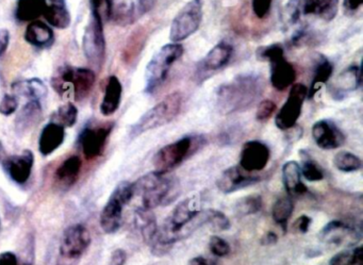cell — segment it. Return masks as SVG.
<instances>
[{"mask_svg": "<svg viewBox=\"0 0 363 265\" xmlns=\"http://www.w3.org/2000/svg\"><path fill=\"white\" fill-rule=\"evenodd\" d=\"M264 88V79L260 76H238L218 88L216 93L218 109L223 114L248 109L260 98Z\"/></svg>", "mask_w": 363, "mask_h": 265, "instance_id": "cell-1", "label": "cell"}, {"mask_svg": "<svg viewBox=\"0 0 363 265\" xmlns=\"http://www.w3.org/2000/svg\"><path fill=\"white\" fill-rule=\"evenodd\" d=\"M133 188L135 195L141 196L142 208L147 210L169 205L180 193L176 178L156 171L142 176L133 184Z\"/></svg>", "mask_w": 363, "mask_h": 265, "instance_id": "cell-2", "label": "cell"}, {"mask_svg": "<svg viewBox=\"0 0 363 265\" xmlns=\"http://www.w3.org/2000/svg\"><path fill=\"white\" fill-rule=\"evenodd\" d=\"M96 81V74L86 67H60L52 78V84L59 96L67 101L86 98Z\"/></svg>", "mask_w": 363, "mask_h": 265, "instance_id": "cell-3", "label": "cell"}, {"mask_svg": "<svg viewBox=\"0 0 363 265\" xmlns=\"http://www.w3.org/2000/svg\"><path fill=\"white\" fill-rule=\"evenodd\" d=\"M182 106V95L179 92L172 93L157 103L152 109L140 118L131 127L130 137H137L142 133L159 128L171 123L179 114Z\"/></svg>", "mask_w": 363, "mask_h": 265, "instance_id": "cell-4", "label": "cell"}, {"mask_svg": "<svg viewBox=\"0 0 363 265\" xmlns=\"http://www.w3.org/2000/svg\"><path fill=\"white\" fill-rule=\"evenodd\" d=\"M184 46L178 43L167 44L161 47L148 62L145 72V92L154 94L167 80L172 65L184 55Z\"/></svg>", "mask_w": 363, "mask_h": 265, "instance_id": "cell-5", "label": "cell"}, {"mask_svg": "<svg viewBox=\"0 0 363 265\" xmlns=\"http://www.w3.org/2000/svg\"><path fill=\"white\" fill-rule=\"evenodd\" d=\"M135 196L133 184L122 181L118 184L101 213V227L106 233H114L122 225L123 210Z\"/></svg>", "mask_w": 363, "mask_h": 265, "instance_id": "cell-6", "label": "cell"}, {"mask_svg": "<svg viewBox=\"0 0 363 265\" xmlns=\"http://www.w3.org/2000/svg\"><path fill=\"white\" fill-rule=\"evenodd\" d=\"M91 241L90 231L84 225L69 227L61 237L57 265H77Z\"/></svg>", "mask_w": 363, "mask_h": 265, "instance_id": "cell-7", "label": "cell"}, {"mask_svg": "<svg viewBox=\"0 0 363 265\" xmlns=\"http://www.w3.org/2000/svg\"><path fill=\"white\" fill-rule=\"evenodd\" d=\"M201 139L184 137L174 143L161 148L154 157V167L156 171L167 174L182 164L189 154H192L194 146H199Z\"/></svg>", "mask_w": 363, "mask_h": 265, "instance_id": "cell-8", "label": "cell"}, {"mask_svg": "<svg viewBox=\"0 0 363 265\" xmlns=\"http://www.w3.org/2000/svg\"><path fill=\"white\" fill-rule=\"evenodd\" d=\"M203 20V1L191 0L174 18L169 31L173 43L184 41L196 33Z\"/></svg>", "mask_w": 363, "mask_h": 265, "instance_id": "cell-9", "label": "cell"}, {"mask_svg": "<svg viewBox=\"0 0 363 265\" xmlns=\"http://www.w3.org/2000/svg\"><path fill=\"white\" fill-rule=\"evenodd\" d=\"M82 48L90 64L101 69L105 61L106 39L104 23L95 16H91L90 22L84 30Z\"/></svg>", "mask_w": 363, "mask_h": 265, "instance_id": "cell-10", "label": "cell"}, {"mask_svg": "<svg viewBox=\"0 0 363 265\" xmlns=\"http://www.w3.org/2000/svg\"><path fill=\"white\" fill-rule=\"evenodd\" d=\"M308 95V89L303 84H293L288 99L278 112L275 124L280 130H289L296 124L301 114L303 101Z\"/></svg>", "mask_w": 363, "mask_h": 265, "instance_id": "cell-11", "label": "cell"}, {"mask_svg": "<svg viewBox=\"0 0 363 265\" xmlns=\"http://www.w3.org/2000/svg\"><path fill=\"white\" fill-rule=\"evenodd\" d=\"M112 129L113 124H105L101 126L86 127L80 132L78 144L86 159L92 160L103 154Z\"/></svg>", "mask_w": 363, "mask_h": 265, "instance_id": "cell-12", "label": "cell"}, {"mask_svg": "<svg viewBox=\"0 0 363 265\" xmlns=\"http://www.w3.org/2000/svg\"><path fill=\"white\" fill-rule=\"evenodd\" d=\"M259 180H260V177L258 175L245 171L240 165H237V167H229L226 171H223L222 175L216 181V186L220 192L229 194V193H233L235 191L256 184Z\"/></svg>", "mask_w": 363, "mask_h": 265, "instance_id": "cell-13", "label": "cell"}, {"mask_svg": "<svg viewBox=\"0 0 363 265\" xmlns=\"http://www.w3.org/2000/svg\"><path fill=\"white\" fill-rule=\"evenodd\" d=\"M269 148L262 142H246L242 147L240 167L250 173L261 171L269 163Z\"/></svg>", "mask_w": 363, "mask_h": 265, "instance_id": "cell-14", "label": "cell"}, {"mask_svg": "<svg viewBox=\"0 0 363 265\" xmlns=\"http://www.w3.org/2000/svg\"><path fill=\"white\" fill-rule=\"evenodd\" d=\"M33 163H35L33 152L26 150L22 154H13L6 158L3 161V167L12 181L18 184H24L30 178Z\"/></svg>", "mask_w": 363, "mask_h": 265, "instance_id": "cell-15", "label": "cell"}, {"mask_svg": "<svg viewBox=\"0 0 363 265\" xmlns=\"http://www.w3.org/2000/svg\"><path fill=\"white\" fill-rule=\"evenodd\" d=\"M312 137L318 147L325 150H335L345 143V135L337 125L329 120L316 122L312 127Z\"/></svg>", "mask_w": 363, "mask_h": 265, "instance_id": "cell-16", "label": "cell"}, {"mask_svg": "<svg viewBox=\"0 0 363 265\" xmlns=\"http://www.w3.org/2000/svg\"><path fill=\"white\" fill-rule=\"evenodd\" d=\"M320 239L323 242L335 245H352L359 239L356 229L341 220H333L320 230Z\"/></svg>", "mask_w": 363, "mask_h": 265, "instance_id": "cell-17", "label": "cell"}, {"mask_svg": "<svg viewBox=\"0 0 363 265\" xmlns=\"http://www.w3.org/2000/svg\"><path fill=\"white\" fill-rule=\"evenodd\" d=\"M296 79V72L284 57L271 62V84L276 90L284 91L293 86Z\"/></svg>", "mask_w": 363, "mask_h": 265, "instance_id": "cell-18", "label": "cell"}, {"mask_svg": "<svg viewBox=\"0 0 363 265\" xmlns=\"http://www.w3.org/2000/svg\"><path fill=\"white\" fill-rule=\"evenodd\" d=\"M65 130L60 125L50 122L42 130L39 140V150L48 157L56 152L65 142Z\"/></svg>", "mask_w": 363, "mask_h": 265, "instance_id": "cell-19", "label": "cell"}, {"mask_svg": "<svg viewBox=\"0 0 363 265\" xmlns=\"http://www.w3.org/2000/svg\"><path fill=\"white\" fill-rule=\"evenodd\" d=\"M301 165L295 161H289L282 167V182L290 196H299L307 193V186L301 181Z\"/></svg>", "mask_w": 363, "mask_h": 265, "instance_id": "cell-20", "label": "cell"}, {"mask_svg": "<svg viewBox=\"0 0 363 265\" xmlns=\"http://www.w3.org/2000/svg\"><path fill=\"white\" fill-rule=\"evenodd\" d=\"M24 39L27 43L35 47L46 48L54 43V31L45 23L35 21L27 27Z\"/></svg>", "mask_w": 363, "mask_h": 265, "instance_id": "cell-21", "label": "cell"}, {"mask_svg": "<svg viewBox=\"0 0 363 265\" xmlns=\"http://www.w3.org/2000/svg\"><path fill=\"white\" fill-rule=\"evenodd\" d=\"M82 167V161L78 156H72L63 161L55 173L57 184L63 188H71L77 181Z\"/></svg>", "mask_w": 363, "mask_h": 265, "instance_id": "cell-22", "label": "cell"}, {"mask_svg": "<svg viewBox=\"0 0 363 265\" xmlns=\"http://www.w3.org/2000/svg\"><path fill=\"white\" fill-rule=\"evenodd\" d=\"M123 86L116 76H110L106 86L105 97L101 103V113L110 116L118 111L122 99Z\"/></svg>", "mask_w": 363, "mask_h": 265, "instance_id": "cell-23", "label": "cell"}, {"mask_svg": "<svg viewBox=\"0 0 363 265\" xmlns=\"http://www.w3.org/2000/svg\"><path fill=\"white\" fill-rule=\"evenodd\" d=\"M233 48L227 42H220L214 46L201 62V67L205 71H216L224 67L233 56Z\"/></svg>", "mask_w": 363, "mask_h": 265, "instance_id": "cell-24", "label": "cell"}, {"mask_svg": "<svg viewBox=\"0 0 363 265\" xmlns=\"http://www.w3.org/2000/svg\"><path fill=\"white\" fill-rule=\"evenodd\" d=\"M42 106L40 101H29L16 116V130L20 133L28 132L41 120Z\"/></svg>", "mask_w": 363, "mask_h": 265, "instance_id": "cell-25", "label": "cell"}, {"mask_svg": "<svg viewBox=\"0 0 363 265\" xmlns=\"http://www.w3.org/2000/svg\"><path fill=\"white\" fill-rule=\"evenodd\" d=\"M339 0H301L303 14L318 16L325 21H331L337 13Z\"/></svg>", "mask_w": 363, "mask_h": 265, "instance_id": "cell-26", "label": "cell"}, {"mask_svg": "<svg viewBox=\"0 0 363 265\" xmlns=\"http://www.w3.org/2000/svg\"><path fill=\"white\" fill-rule=\"evenodd\" d=\"M361 78V67L358 65H352L344 69L335 80V94L337 95V98H339L340 95L352 92L360 88Z\"/></svg>", "mask_w": 363, "mask_h": 265, "instance_id": "cell-27", "label": "cell"}, {"mask_svg": "<svg viewBox=\"0 0 363 265\" xmlns=\"http://www.w3.org/2000/svg\"><path fill=\"white\" fill-rule=\"evenodd\" d=\"M46 0H18L16 16L20 22H35L48 9Z\"/></svg>", "mask_w": 363, "mask_h": 265, "instance_id": "cell-28", "label": "cell"}, {"mask_svg": "<svg viewBox=\"0 0 363 265\" xmlns=\"http://www.w3.org/2000/svg\"><path fill=\"white\" fill-rule=\"evenodd\" d=\"M14 92L21 96L27 97L30 101H37L41 103L42 99L48 96V86L39 78L16 82L12 86Z\"/></svg>", "mask_w": 363, "mask_h": 265, "instance_id": "cell-29", "label": "cell"}, {"mask_svg": "<svg viewBox=\"0 0 363 265\" xmlns=\"http://www.w3.org/2000/svg\"><path fill=\"white\" fill-rule=\"evenodd\" d=\"M135 222L141 231L144 241L150 244V246L152 245L158 233V225L152 210L144 209L142 207L138 209L135 212Z\"/></svg>", "mask_w": 363, "mask_h": 265, "instance_id": "cell-30", "label": "cell"}, {"mask_svg": "<svg viewBox=\"0 0 363 265\" xmlns=\"http://www.w3.org/2000/svg\"><path fill=\"white\" fill-rule=\"evenodd\" d=\"M333 64L329 62L327 59H320V62L316 65L315 71H314V77L312 80L311 88L308 91L307 97L309 99L313 98L314 95L320 90L324 84H327L331 74H333Z\"/></svg>", "mask_w": 363, "mask_h": 265, "instance_id": "cell-31", "label": "cell"}, {"mask_svg": "<svg viewBox=\"0 0 363 265\" xmlns=\"http://www.w3.org/2000/svg\"><path fill=\"white\" fill-rule=\"evenodd\" d=\"M43 16L55 28L67 29L72 24L71 13L65 5L50 6Z\"/></svg>", "mask_w": 363, "mask_h": 265, "instance_id": "cell-32", "label": "cell"}, {"mask_svg": "<svg viewBox=\"0 0 363 265\" xmlns=\"http://www.w3.org/2000/svg\"><path fill=\"white\" fill-rule=\"evenodd\" d=\"M293 210H294V203L290 197H280L273 205V210H272L273 220H275L276 224L281 227L284 231H286Z\"/></svg>", "mask_w": 363, "mask_h": 265, "instance_id": "cell-33", "label": "cell"}, {"mask_svg": "<svg viewBox=\"0 0 363 265\" xmlns=\"http://www.w3.org/2000/svg\"><path fill=\"white\" fill-rule=\"evenodd\" d=\"M78 110L72 103H65L56 110L52 115V123L60 125L63 128H71L77 122Z\"/></svg>", "mask_w": 363, "mask_h": 265, "instance_id": "cell-34", "label": "cell"}, {"mask_svg": "<svg viewBox=\"0 0 363 265\" xmlns=\"http://www.w3.org/2000/svg\"><path fill=\"white\" fill-rule=\"evenodd\" d=\"M301 176L308 181L316 182L320 181L324 178V173L320 169V165L307 154L306 150H301Z\"/></svg>", "mask_w": 363, "mask_h": 265, "instance_id": "cell-35", "label": "cell"}, {"mask_svg": "<svg viewBox=\"0 0 363 265\" xmlns=\"http://www.w3.org/2000/svg\"><path fill=\"white\" fill-rule=\"evenodd\" d=\"M335 169L344 173L359 171L362 167V161L356 154L350 152H340L333 158Z\"/></svg>", "mask_w": 363, "mask_h": 265, "instance_id": "cell-36", "label": "cell"}, {"mask_svg": "<svg viewBox=\"0 0 363 265\" xmlns=\"http://www.w3.org/2000/svg\"><path fill=\"white\" fill-rule=\"evenodd\" d=\"M111 18L120 26L131 24L135 18V3L133 0H123L112 10Z\"/></svg>", "mask_w": 363, "mask_h": 265, "instance_id": "cell-37", "label": "cell"}, {"mask_svg": "<svg viewBox=\"0 0 363 265\" xmlns=\"http://www.w3.org/2000/svg\"><path fill=\"white\" fill-rule=\"evenodd\" d=\"M363 247L354 248V249L342 250L335 254L329 261L328 265H362Z\"/></svg>", "mask_w": 363, "mask_h": 265, "instance_id": "cell-38", "label": "cell"}, {"mask_svg": "<svg viewBox=\"0 0 363 265\" xmlns=\"http://www.w3.org/2000/svg\"><path fill=\"white\" fill-rule=\"evenodd\" d=\"M262 209V197L258 194L242 197L235 203V212L239 215L247 216L258 213Z\"/></svg>", "mask_w": 363, "mask_h": 265, "instance_id": "cell-39", "label": "cell"}, {"mask_svg": "<svg viewBox=\"0 0 363 265\" xmlns=\"http://www.w3.org/2000/svg\"><path fill=\"white\" fill-rule=\"evenodd\" d=\"M205 213V224H208L216 232L226 231L230 228V220L223 212L218 210L210 209L203 211Z\"/></svg>", "mask_w": 363, "mask_h": 265, "instance_id": "cell-40", "label": "cell"}, {"mask_svg": "<svg viewBox=\"0 0 363 265\" xmlns=\"http://www.w3.org/2000/svg\"><path fill=\"white\" fill-rule=\"evenodd\" d=\"M92 16L105 23L111 18L113 0H90Z\"/></svg>", "mask_w": 363, "mask_h": 265, "instance_id": "cell-41", "label": "cell"}, {"mask_svg": "<svg viewBox=\"0 0 363 265\" xmlns=\"http://www.w3.org/2000/svg\"><path fill=\"white\" fill-rule=\"evenodd\" d=\"M257 59L267 62H273L277 59L284 57V50L280 44H272L269 46H261L257 50Z\"/></svg>", "mask_w": 363, "mask_h": 265, "instance_id": "cell-42", "label": "cell"}, {"mask_svg": "<svg viewBox=\"0 0 363 265\" xmlns=\"http://www.w3.org/2000/svg\"><path fill=\"white\" fill-rule=\"evenodd\" d=\"M303 14V8H301V0H290L286 4L284 9V23L289 26L296 24L298 22L301 16Z\"/></svg>", "mask_w": 363, "mask_h": 265, "instance_id": "cell-43", "label": "cell"}, {"mask_svg": "<svg viewBox=\"0 0 363 265\" xmlns=\"http://www.w3.org/2000/svg\"><path fill=\"white\" fill-rule=\"evenodd\" d=\"M209 248L214 256L220 258V256H227L230 252V245L228 242L225 241L218 235H212L209 239Z\"/></svg>", "mask_w": 363, "mask_h": 265, "instance_id": "cell-44", "label": "cell"}, {"mask_svg": "<svg viewBox=\"0 0 363 265\" xmlns=\"http://www.w3.org/2000/svg\"><path fill=\"white\" fill-rule=\"evenodd\" d=\"M277 107H276L274 101H269V99H265V101H261L259 103L258 108H257L256 118L259 122H264V120H269L274 112L276 111Z\"/></svg>", "mask_w": 363, "mask_h": 265, "instance_id": "cell-45", "label": "cell"}, {"mask_svg": "<svg viewBox=\"0 0 363 265\" xmlns=\"http://www.w3.org/2000/svg\"><path fill=\"white\" fill-rule=\"evenodd\" d=\"M18 108V101L13 95L6 94L0 101V114L5 116H10L16 112Z\"/></svg>", "mask_w": 363, "mask_h": 265, "instance_id": "cell-46", "label": "cell"}, {"mask_svg": "<svg viewBox=\"0 0 363 265\" xmlns=\"http://www.w3.org/2000/svg\"><path fill=\"white\" fill-rule=\"evenodd\" d=\"M273 0H252V10L258 18H264L271 10Z\"/></svg>", "mask_w": 363, "mask_h": 265, "instance_id": "cell-47", "label": "cell"}, {"mask_svg": "<svg viewBox=\"0 0 363 265\" xmlns=\"http://www.w3.org/2000/svg\"><path fill=\"white\" fill-rule=\"evenodd\" d=\"M127 261V254L122 248L114 250L110 259V265H125Z\"/></svg>", "mask_w": 363, "mask_h": 265, "instance_id": "cell-48", "label": "cell"}, {"mask_svg": "<svg viewBox=\"0 0 363 265\" xmlns=\"http://www.w3.org/2000/svg\"><path fill=\"white\" fill-rule=\"evenodd\" d=\"M10 44V31L8 29H0V58L6 54Z\"/></svg>", "mask_w": 363, "mask_h": 265, "instance_id": "cell-49", "label": "cell"}, {"mask_svg": "<svg viewBox=\"0 0 363 265\" xmlns=\"http://www.w3.org/2000/svg\"><path fill=\"white\" fill-rule=\"evenodd\" d=\"M310 224H311V218L309 216L301 215L295 222L294 228L301 233H307L309 230Z\"/></svg>", "mask_w": 363, "mask_h": 265, "instance_id": "cell-50", "label": "cell"}, {"mask_svg": "<svg viewBox=\"0 0 363 265\" xmlns=\"http://www.w3.org/2000/svg\"><path fill=\"white\" fill-rule=\"evenodd\" d=\"M186 265H218V260L214 258L199 256L191 259Z\"/></svg>", "mask_w": 363, "mask_h": 265, "instance_id": "cell-51", "label": "cell"}, {"mask_svg": "<svg viewBox=\"0 0 363 265\" xmlns=\"http://www.w3.org/2000/svg\"><path fill=\"white\" fill-rule=\"evenodd\" d=\"M0 265H18V258L13 252H3L0 254Z\"/></svg>", "mask_w": 363, "mask_h": 265, "instance_id": "cell-52", "label": "cell"}, {"mask_svg": "<svg viewBox=\"0 0 363 265\" xmlns=\"http://www.w3.org/2000/svg\"><path fill=\"white\" fill-rule=\"evenodd\" d=\"M155 0H139V14L143 16V14L147 13L152 8L154 7Z\"/></svg>", "mask_w": 363, "mask_h": 265, "instance_id": "cell-53", "label": "cell"}, {"mask_svg": "<svg viewBox=\"0 0 363 265\" xmlns=\"http://www.w3.org/2000/svg\"><path fill=\"white\" fill-rule=\"evenodd\" d=\"M277 241L278 235L273 231H269L263 235L262 239H261V244L262 245H273V244L277 243Z\"/></svg>", "mask_w": 363, "mask_h": 265, "instance_id": "cell-54", "label": "cell"}, {"mask_svg": "<svg viewBox=\"0 0 363 265\" xmlns=\"http://www.w3.org/2000/svg\"><path fill=\"white\" fill-rule=\"evenodd\" d=\"M343 5L348 11H357L363 5V0H344Z\"/></svg>", "mask_w": 363, "mask_h": 265, "instance_id": "cell-55", "label": "cell"}, {"mask_svg": "<svg viewBox=\"0 0 363 265\" xmlns=\"http://www.w3.org/2000/svg\"><path fill=\"white\" fill-rule=\"evenodd\" d=\"M6 159V150L4 147L3 143L0 142V162H3Z\"/></svg>", "mask_w": 363, "mask_h": 265, "instance_id": "cell-56", "label": "cell"}, {"mask_svg": "<svg viewBox=\"0 0 363 265\" xmlns=\"http://www.w3.org/2000/svg\"><path fill=\"white\" fill-rule=\"evenodd\" d=\"M54 5H65V0H50Z\"/></svg>", "mask_w": 363, "mask_h": 265, "instance_id": "cell-57", "label": "cell"}, {"mask_svg": "<svg viewBox=\"0 0 363 265\" xmlns=\"http://www.w3.org/2000/svg\"><path fill=\"white\" fill-rule=\"evenodd\" d=\"M25 265H29V264H25Z\"/></svg>", "mask_w": 363, "mask_h": 265, "instance_id": "cell-58", "label": "cell"}]
</instances>
